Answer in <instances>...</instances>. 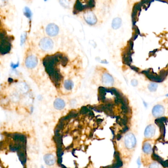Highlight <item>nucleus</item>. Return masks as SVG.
<instances>
[{"label":"nucleus","mask_w":168,"mask_h":168,"mask_svg":"<svg viewBox=\"0 0 168 168\" xmlns=\"http://www.w3.org/2000/svg\"><path fill=\"white\" fill-rule=\"evenodd\" d=\"M68 59L66 56L60 53L47 56L43 60V64L51 80L56 87H59L63 77L60 72L59 65L65 66Z\"/></svg>","instance_id":"1"},{"label":"nucleus","mask_w":168,"mask_h":168,"mask_svg":"<svg viewBox=\"0 0 168 168\" xmlns=\"http://www.w3.org/2000/svg\"><path fill=\"white\" fill-rule=\"evenodd\" d=\"M95 6V2L92 0L77 1L74 6L73 13L77 14L82 11L90 9Z\"/></svg>","instance_id":"2"},{"label":"nucleus","mask_w":168,"mask_h":168,"mask_svg":"<svg viewBox=\"0 0 168 168\" xmlns=\"http://www.w3.org/2000/svg\"><path fill=\"white\" fill-rule=\"evenodd\" d=\"M12 40L11 36H5L2 32L1 34V46L0 51L1 54H5L9 53L11 49Z\"/></svg>","instance_id":"3"},{"label":"nucleus","mask_w":168,"mask_h":168,"mask_svg":"<svg viewBox=\"0 0 168 168\" xmlns=\"http://www.w3.org/2000/svg\"><path fill=\"white\" fill-rule=\"evenodd\" d=\"M39 46L43 50H49L52 48L53 46V42L49 38H45L41 40Z\"/></svg>","instance_id":"4"},{"label":"nucleus","mask_w":168,"mask_h":168,"mask_svg":"<svg viewBox=\"0 0 168 168\" xmlns=\"http://www.w3.org/2000/svg\"><path fill=\"white\" fill-rule=\"evenodd\" d=\"M46 32L49 36H55L59 33V27L56 24L51 23L48 24L46 27Z\"/></svg>","instance_id":"5"},{"label":"nucleus","mask_w":168,"mask_h":168,"mask_svg":"<svg viewBox=\"0 0 168 168\" xmlns=\"http://www.w3.org/2000/svg\"><path fill=\"white\" fill-rule=\"evenodd\" d=\"M136 144V139L135 136L131 133L128 134L125 137V145L127 147L131 149L133 148Z\"/></svg>","instance_id":"6"},{"label":"nucleus","mask_w":168,"mask_h":168,"mask_svg":"<svg viewBox=\"0 0 168 168\" xmlns=\"http://www.w3.org/2000/svg\"><path fill=\"white\" fill-rule=\"evenodd\" d=\"M84 18L87 23L91 25L95 24L97 22L95 15L91 11L85 13L84 14Z\"/></svg>","instance_id":"7"},{"label":"nucleus","mask_w":168,"mask_h":168,"mask_svg":"<svg viewBox=\"0 0 168 168\" xmlns=\"http://www.w3.org/2000/svg\"><path fill=\"white\" fill-rule=\"evenodd\" d=\"M156 131V127L154 125L151 124L145 129V136L147 139H151L154 136Z\"/></svg>","instance_id":"8"},{"label":"nucleus","mask_w":168,"mask_h":168,"mask_svg":"<svg viewBox=\"0 0 168 168\" xmlns=\"http://www.w3.org/2000/svg\"><path fill=\"white\" fill-rule=\"evenodd\" d=\"M38 64V59L34 55L28 56L26 59L25 64L28 68H33L35 67Z\"/></svg>","instance_id":"9"},{"label":"nucleus","mask_w":168,"mask_h":168,"mask_svg":"<svg viewBox=\"0 0 168 168\" xmlns=\"http://www.w3.org/2000/svg\"><path fill=\"white\" fill-rule=\"evenodd\" d=\"M102 82L106 86H111L113 84L114 79L109 73H105L102 76Z\"/></svg>","instance_id":"10"},{"label":"nucleus","mask_w":168,"mask_h":168,"mask_svg":"<svg viewBox=\"0 0 168 168\" xmlns=\"http://www.w3.org/2000/svg\"><path fill=\"white\" fill-rule=\"evenodd\" d=\"M164 108L162 105H156L152 109V114L155 117H158L162 116L164 114Z\"/></svg>","instance_id":"11"},{"label":"nucleus","mask_w":168,"mask_h":168,"mask_svg":"<svg viewBox=\"0 0 168 168\" xmlns=\"http://www.w3.org/2000/svg\"><path fill=\"white\" fill-rule=\"evenodd\" d=\"M44 160L48 166L53 165L55 163V159L54 156L51 154H46L44 156Z\"/></svg>","instance_id":"12"},{"label":"nucleus","mask_w":168,"mask_h":168,"mask_svg":"<svg viewBox=\"0 0 168 168\" xmlns=\"http://www.w3.org/2000/svg\"><path fill=\"white\" fill-rule=\"evenodd\" d=\"M54 106L56 109L61 110L64 109L65 106V103L63 100L58 98L55 101Z\"/></svg>","instance_id":"13"},{"label":"nucleus","mask_w":168,"mask_h":168,"mask_svg":"<svg viewBox=\"0 0 168 168\" xmlns=\"http://www.w3.org/2000/svg\"><path fill=\"white\" fill-rule=\"evenodd\" d=\"M121 24V20L120 18H114L112 22V27L114 29H117L120 27Z\"/></svg>","instance_id":"14"},{"label":"nucleus","mask_w":168,"mask_h":168,"mask_svg":"<svg viewBox=\"0 0 168 168\" xmlns=\"http://www.w3.org/2000/svg\"><path fill=\"white\" fill-rule=\"evenodd\" d=\"M143 151L145 153L147 154H150L151 153L152 146L150 142H145L144 144L143 147Z\"/></svg>","instance_id":"15"},{"label":"nucleus","mask_w":168,"mask_h":168,"mask_svg":"<svg viewBox=\"0 0 168 168\" xmlns=\"http://www.w3.org/2000/svg\"><path fill=\"white\" fill-rule=\"evenodd\" d=\"M64 86L66 89L68 90H71L73 86V83L71 80H67L64 82Z\"/></svg>","instance_id":"16"},{"label":"nucleus","mask_w":168,"mask_h":168,"mask_svg":"<svg viewBox=\"0 0 168 168\" xmlns=\"http://www.w3.org/2000/svg\"><path fill=\"white\" fill-rule=\"evenodd\" d=\"M157 84L155 83H150L148 86V89L151 91H155L156 90L157 88Z\"/></svg>","instance_id":"17"},{"label":"nucleus","mask_w":168,"mask_h":168,"mask_svg":"<svg viewBox=\"0 0 168 168\" xmlns=\"http://www.w3.org/2000/svg\"><path fill=\"white\" fill-rule=\"evenodd\" d=\"M24 14L27 17H30L31 16V12L28 8H25Z\"/></svg>","instance_id":"18"},{"label":"nucleus","mask_w":168,"mask_h":168,"mask_svg":"<svg viewBox=\"0 0 168 168\" xmlns=\"http://www.w3.org/2000/svg\"><path fill=\"white\" fill-rule=\"evenodd\" d=\"M150 168H161L160 166L157 164L154 163L151 165Z\"/></svg>","instance_id":"19"},{"label":"nucleus","mask_w":168,"mask_h":168,"mask_svg":"<svg viewBox=\"0 0 168 168\" xmlns=\"http://www.w3.org/2000/svg\"><path fill=\"white\" fill-rule=\"evenodd\" d=\"M132 84L133 86H136V85L138 84V82H137L136 80L134 79V80H133L132 81Z\"/></svg>","instance_id":"20"}]
</instances>
